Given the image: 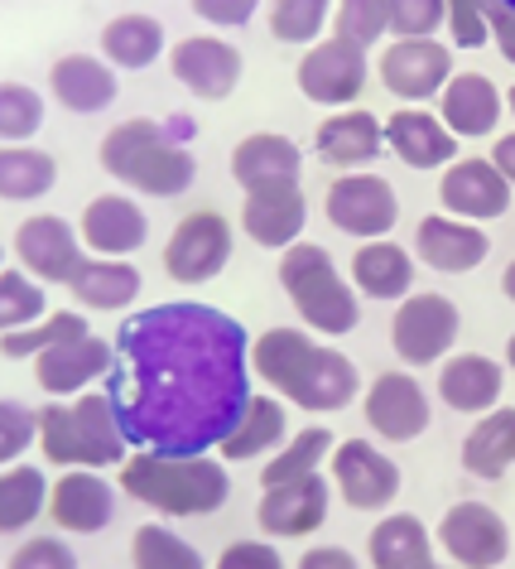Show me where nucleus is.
Instances as JSON below:
<instances>
[{"label": "nucleus", "mask_w": 515, "mask_h": 569, "mask_svg": "<svg viewBox=\"0 0 515 569\" xmlns=\"http://www.w3.org/2000/svg\"><path fill=\"white\" fill-rule=\"evenodd\" d=\"M246 329L212 305L174 300L125 319L107 396L131 449L208 453L251 406Z\"/></svg>", "instance_id": "f257e3e1"}, {"label": "nucleus", "mask_w": 515, "mask_h": 569, "mask_svg": "<svg viewBox=\"0 0 515 569\" xmlns=\"http://www.w3.org/2000/svg\"><path fill=\"white\" fill-rule=\"evenodd\" d=\"M251 367L299 410H347L356 401V362L337 348L313 343L299 329H270L251 343Z\"/></svg>", "instance_id": "f03ea898"}, {"label": "nucleus", "mask_w": 515, "mask_h": 569, "mask_svg": "<svg viewBox=\"0 0 515 569\" xmlns=\"http://www.w3.org/2000/svg\"><path fill=\"white\" fill-rule=\"evenodd\" d=\"M121 488L125 497L145 502L164 517H212L226 497V468L208 453H154V449H135L121 463Z\"/></svg>", "instance_id": "7ed1b4c3"}, {"label": "nucleus", "mask_w": 515, "mask_h": 569, "mask_svg": "<svg viewBox=\"0 0 515 569\" xmlns=\"http://www.w3.org/2000/svg\"><path fill=\"white\" fill-rule=\"evenodd\" d=\"M102 169L111 179H121L125 189L150 193V198H179L193 189L198 160L183 146L169 140L160 121H121L102 136Z\"/></svg>", "instance_id": "20e7f679"}, {"label": "nucleus", "mask_w": 515, "mask_h": 569, "mask_svg": "<svg viewBox=\"0 0 515 569\" xmlns=\"http://www.w3.org/2000/svg\"><path fill=\"white\" fill-rule=\"evenodd\" d=\"M39 449L59 468H121L131 459L111 396H82L73 406L39 410Z\"/></svg>", "instance_id": "39448f33"}, {"label": "nucleus", "mask_w": 515, "mask_h": 569, "mask_svg": "<svg viewBox=\"0 0 515 569\" xmlns=\"http://www.w3.org/2000/svg\"><path fill=\"white\" fill-rule=\"evenodd\" d=\"M280 284H284V295H290V305L299 309V319H304L313 333L342 338L362 323L352 284L337 276L333 256L323 247H313V241H294V247L280 256Z\"/></svg>", "instance_id": "423d86ee"}, {"label": "nucleus", "mask_w": 515, "mask_h": 569, "mask_svg": "<svg viewBox=\"0 0 515 569\" xmlns=\"http://www.w3.org/2000/svg\"><path fill=\"white\" fill-rule=\"evenodd\" d=\"M232 261V222L218 208L189 212L164 241V276L174 284H208Z\"/></svg>", "instance_id": "0eeeda50"}, {"label": "nucleus", "mask_w": 515, "mask_h": 569, "mask_svg": "<svg viewBox=\"0 0 515 569\" xmlns=\"http://www.w3.org/2000/svg\"><path fill=\"white\" fill-rule=\"evenodd\" d=\"M457 329H463V315L448 295H405L391 319V348L400 362L428 367L457 343Z\"/></svg>", "instance_id": "6e6552de"}, {"label": "nucleus", "mask_w": 515, "mask_h": 569, "mask_svg": "<svg viewBox=\"0 0 515 569\" xmlns=\"http://www.w3.org/2000/svg\"><path fill=\"white\" fill-rule=\"evenodd\" d=\"M294 82H299V92H304L309 102L347 107L366 88V49L352 44V39H342V34L319 39V44H309V53L299 59Z\"/></svg>", "instance_id": "1a4fd4ad"}, {"label": "nucleus", "mask_w": 515, "mask_h": 569, "mask_svg": "<svg viewBox=\"0 0 515 569\" xmlns=\"http://www.w3.org/2000/svg\"><path fill=\"white\" fill-rule=\"evenodd\" d=\"M323 212H327V222H333L337 232H347L356 241H376V237H385L400 222V198L391 189V179L356 174V169H352V174L333 179Z\"/></svg>", "instance_id": "9d476101"}, {"label": "nucleus", "mask_w": 515, "mask_h": 569, "mask_svg": "<svg viewBox=\"0 0 515 569\" xmlns=\"http://www.w3.org/2000/svg\"><path fill=\"white\" fill-rule=\"evenodd\" d=\"M376 73L385 82V92H395L400 102H424V97H434L453 82V53L434 34L395 39L376 59Z\"/></svg>", "instance_id": "9b49d317"}, {"label": "nucleus", "mask_w": 515, "mask_h": 569, "mask_svg": "<svg viewBox=\"0 0 515 569\" xmlns=\"http://www.w3.org/2000/svg\"><path fill=\"white\" fill-rule=\"evenodd\" d=\"M438 546L467 569H496L511 555V531L486 502H453L438 521Z\"/></svg>", "instance_id": "f8f14e48"}, {"label": "nucleus", "mask_w": 515, "mask_h": 569, "mask_svg": "<svg viewBox=\"0 0 515 569\" xmlns=\"http://www.w3.org/2000/svg\"><path fill=\"white\" fill-rule=\"evenodd\" d=\"M333 482L352 511H385L400 492V468L366 439H342L333 449Z\"/></svg>", "instance_id": "ddd939ff"}, {"label": "nucleus", "mask_w": 515, "mask_h": 569, "mask_svg": "<svg viewBox=\"0 0 515 569\" xmlns=\"http://www.w3.org/2000/svg\"><path fill=\"white\" fill-rule=\"evenodd\" d=\"M169 73H174L198 102H226V97L241 88V53L218 34H189L169 53Z\"/></svg>", "instance_id": "4468645a"}, {"label": "nucleus", "mask_w": 515, "mask_h": 569, "mask_svg": "<svg viewBox=\"0 0 515 569\" xmlns=\"http://www.w3.org/2000/svg\"><path fill=\"white\" fill-rule=\"evenodd\" d=\"M362 416L381 439L410 445V439H420L428 430L434 410H428V391L410 372H381L362 401Z\"/></svg>", "instance_id": "2eb2a0df"}, {"label": "nucleus", "mask_w": 515, "mask_h": 569, "mask_svg": "<svg viewBox=\"0 0 515 569\" xmlns=\"http://www.w3.org/2000/svg\"><path fill=\"white\" fill-rule=\"evenodd\" d=\"M78 237L82 232H73V227H68L63 218H53V212H44V218H24L16 227V256L34 280L73 284V276L88 266Z\"/></svg>", "instance_id": "dca6fc26"}, {"label": "nucleus", "mask_w": 515, "mask_h": 569, "mask_svg": "<svg viewBox=\"0 0 515 569\" xmlns=\"http://www.w3.org/2000/svg\"><path fill=\"white\" fill-rule=\"evenodd\" d=\"M511 189L515 183L501 174L496 160H453L438 179V203L453 212V218H467V222H486V218H501L511 208Z\"/></svg>", "instance_id": "f3484780"}, {"label": "nucleus", "mask_w": 515, "mask_h": 569, "mask_svg": "<svg viewBox=\"0 0 515 569\" xmlns=\"http://www.w3.org/2000/svg\"><path fill=\"white\" fill-rule=\"evenodd\" d=\"M304 222H309V203H304L299 179L251 189L246 203H241V232L265 251H290L299 232H304Z\"/></svg>", "instance_id": "a211bd4d"}, {"label": "nucleus", "mask_w": 515, "mask_h": 569, "mask_svg": "<svg viewBox=\"0 0 515 569\" xmlns=\"http://www.w3.org/2000/svg\"><path fill=\"white\" fill-rule=\"evenodd\" d=\"M111 367H117V343H107V338H97V333H78L59 348L39 352L34 381H39V391H49V396H78V391H88V381L107 377Z\"/></svg>", "instance_id": "6ab92c4d"}, {"label": "nucleus", "mask_w": 515, "mask_h": 569, "mask_svg": "<svg viewBox=\"0 0 515 569\" xmlns=\"http://www.w3.org/2000/svg\"><path fill=\"white\" fill-rule=\"evenodd\" d=\"M327 502H333V488L323 482V473H309V478L280 482V488H265L261 507H255V521H261L265 536L294 540V536L319 531L327 521Z\"/></svg>", "instance_id": "aec40b11"}, {"label": "nucleus", "mask_w": 515, "mask_h": 569, "mask_svg": "<svg viewBox=\"0 0 515 569\" xmlns=\"http://www.w3.org/2000/svg\"><path fill=\"white\" fill-rule=\"evenodd\" d=\"M111 511H117V492H111L107 478H97V468H68L49 492L53 526H59V531H73V536L107 531Z\"/></svg>", "instance_id": "412c9836"}, {"label": "nucleus", "mask_w": 515, "mask_h": 569, "mask_svg": "<svg viewBox=\"0 0 515 569\" xmlns=\"http://www.w3.org/2000/svg\"><path fill=\"white\" fill-rule=\"evenodd\" d=\"M414 251L443 276H467L492 256V237L467 218H424L414 227Z\"/></svg>", "instance_id": "4be33fe9"}, {"label": "nucleus", "mask_w": 515, "mask_h": 569, "mask_svg": "<svg viewBox=\"0 0 515 569\" xmlns=\"http://www.w3.org/2000/svg\"><path fill=\"white\" fill-rule=\"evenodd\" d=\"M78 232H82V241H88L92 251H102V256H131V251L145 247L150 218H145V208H140L135 198L102 193V198H92V203L82 208Z\"/></svg>", "instance_id": "5701e85b"}, {"label": "nucleus", "mask_w": 515, "mask_h": 569, "mask_svg": "<svg viewBox=\"0 0 515 569\" xmlns=\"http://www.w3.org/2000/svg\"><path fill=\"white\" fill-rule=\"evenodd\" d=\"M501 107H506V97H501V88L486 73H453V82L438 92V117L448 121V131L457 140L492 136L501 121Z\"/></svg>", "instance_id": "b1692460"}, {"label": "nucleus", "mask_w": 515, "mask_h": 569, "mask_svg": "<svg viewBox=\"0 0 515 569\" xmlns=\"http://www.w3.org/2000/svg\"><path fill=\"white\" fill-rule=\"evenodd\" d=\"M501 391H506V372L496 358H482V352H457L438 372V401L448 410H463V416L496 410Z\"/></svg>", "instance_id": "393cba45"}, {"label": "nucleus", "mask_w": 515, "mask_h": 569, "mask_svg": "<svg viewBox=\"0 0 515 569\" xmlns=\"http://www.w3.org/2000/svg\"><path fill=\"white\" fill-rule=\"evenodd\" d=\"M385 146H391V140H385V121H376L362 107L327 117L319 126V136H313V150H319V160L333 164V169H362V164L376 160Z\"/></svg>", "instance_id": "a878e982"}, {"label": "nucleus", "mask_w": 515, "mask_h": 569, "mask_svg": "<svg viewBox=\"0 0 515 569\" xmlns=\"http://www.w3.org/2000/svg\"><path fill=\"white\" fill-rule=\"evenodd\" d=\"M49 88L78 117H97V111L117 102V73H111V63L92 59V53H63L49 73Z\"/></svg>", "instance_id": "bb28decb"}, {"label": "nucleus", "mask_w": 515, "mask_h": 569, "mask_svg": "<svg viewBox=\"0 0 515 569\" xmlns=\"http://www.w3.org/2000/svg\"><path fill=\"white\" fill-rule=\"evenodd\" d=\"M385 140L410 169H438L457 160V136L448 131V121L428 111H395L385 121Z\"/></svg>", "instance_id": "cd10ccee"}, {"label": "nucleus", "mask_w": 515, "mask_h": 569, "mask_svg": "<svg viewBox=\"0 0 515 569\" xmlns=\"http://www.w3.org/2000/svg\"><path fill=\"white\" fill-rule=\"evenodd\" d=\"M352 284L371 300H400L414 284V256L391 237L362 241L352 256Z\"/></svg>", "instance_id": "c85d7f7f"}, {"label": "nucleus", "mask_w": 515, "mask_h": 569, "mask_svg": "<svg viewBox=\"0 0 515 569\" xmlns=\"http://www.w3.org/2000/svg\"><path fill=\"white\" fill-rule=\"evenodd\" d=\"M299 164H304V154H299L294 140L270 136V131H255V136H246L232 150V179L246 193L251 189H265V183H290V179H299Z\"/></svg>", "instance_id": "c756f323"}, {"label": "nucleus", "mask_w": 515, "mask_h": 569, "mask_svg": "<svg viewBox=\"0 0 515 569\" xmlns=\"http://www.w3.org/2000/svg\"><path fill=\"white\" fill-rule=\"evenodd\" d=\"M366 555L376 569H420L434 560V546H428V526L414 517V511H391L371 526Z\"/></svg>", "instance_id": "7c9ffc66"}, {"label": "nucleus", "mask_w": 515, "mask_h": 569, "mask_svg": "<svg viewBox=\"0 0 515 569\" xmlns=\"http://www.w3.org/2000/svg\"><path fill=\"white\" fill-rule=\"evenodd\" d=\"M515 463V410H486L463 439V468L472 478H501Z\"/></svg>", "instance_id": "2f4dec72"}, {"label": "nucleus", "mask_w": 515, "mask_h": 569, "mask_svg": "<svg viewBox=\"0 0 515 569\" xmlns=\"http://www.w3.org/2000/svg\"><path fill=\"white\" fill-rule=\"evenodd\" d=\"M73 300L88 309H102V315H117L140 295V270L131 261H88L73 276Z\"/></svg>", "instance_id": "473e14b6"}, {"label": "nucleus", "mask_w": 515, "mask_h": 569, "mask_svg": "<svg viewBox=\"0 0 515 569\" xmlns=\"http://www.w3.org/2000/svg\"><path fill=\"white\" fill-rule=\"evenodd\" d=\"M164 49V30L154 16H117L102 30V53L107 63L125 68V73H140V68H150L154 59H160Z\"/></svg>", "instance_id": "72a5a7b5"}, {"label": "nucleus", "mask_w": 515, "mask_h": 569, "mask_svg": "<svg viewBox=\"0 0 515 569\" xmlns=\"http://www.w3.org/2000/svg\"><path fill=\"white\" fill-rule=\"evenodd\" d=\"M280 439H284V410H280V401H275V396H251L241 425L222 439V459L226 463L261 459L265 449H280Z\"/></svg>", "instance_id": "f704fd0d"}, {"label": "nucleus", "mask_w": 515, "mask_h": 569, "mask_svg": "<svg viewBox=\"0 0 515 569\" xmlns=\"http://www.w3.org/2000/svg\"><path fill=\"white\" fill-rule=\"evenodd\" d=\"M53 183H59V160L53 154L30 150V146H6V154H0V198L6 203L44 198Z\"/></svg>", "instance_id": "c9c22d12"}, {"label": "nucleus", "mask_w": 515, "mask_h": 569, "mask_svg": "<svg viewBox=\"0 0 515 569\" xmlns=\"http://www.w3.org/2000/svg\"><path fill=\"white\" fill-rule=\"evenodd\" d=\"M333 449H337L333 430H327V425H309L304 435L290 439V449H280L275 459L261 468V488H280V482H294V478L319 473V463L333 459Z\"/></svg>", "instance_id": "e433bc0d"}, {"label": "nucleus", "mask_w": 515, "mask_h": 569, "mask_svg": "<svg viewBox=\"0 0 515 569\" xmlns=\"http://www.w3.org/2000/svg\"><path fill=\"white\" fill-rule=\"evenodd\" d=\"M49 482L39 468L30 463H16V468H6V478H0V526H6V536L10 531H24L39 511L49 507Z\"/></svg>", "instance_id": "4c0bfd02"}, {"label": "nucleus", "mask_w": 515, "mask_h": 569, "mask_svg": "<svg viewBox=\"0 0 515 569\" xmlns=\"http://www.w3.org/2000/svg\"><path fill=\"white\" fill-rule=\"evenodd\" d=\"M131 565L135 569H203V555L179 531H169V526H140L131 536Z\"/></svg>", "instance_id": "58836bf2"}, {"label": "nucleus", "mask_w": 515, "mask_h": 569, "mask_svg": "<svg viewBox=\"0 0 515 569\" xmlns=\"http://www.w3.org/2000/svg\"><path fill=\"white\" fill-rule=\"evenodd\" d=\"M333 0H270V34L280 44H319Z\"/></svg>", "instance_id": "ea45409f"}, {"label": "nucleus", "mask_w": 515, "mask_h": 569, "mask_svg": "<svg viewBox=\"0 0 515 569\" xmlns=\"http://www.w3.org/2000/svg\"><path fill=\"white\" fill-rule=\"evenodd\" d=\"M78 333H92L88 319L73 315V309H59V315H49V323H39V329H10L6 343H0V352H6L10 362L16 358H39V352L59 348V343H68V338H78Z\"/></svg>", "instance_id": "a19ab883"}, {"label": "nucleus", "mask_w": 515, "mask_h": 569, "mask_svg": "<svg viewBox=\"0 0 515 569\" xmlns=\"http://www.w3.org/2000/svg\"><path fill=\"white\" fill-rule=\"evenodd\" d=\"M44 290L24 276V270H10L6 266V276H0V329H30V323L44 315Z\"/></svg>", "instance_id": "79ce46f5"}, {"label": "nucleus", "mask_w": 515, "mask_h": 569, "mask_svg": "<svg viewBox=\"0 0 515 569\" xmlns=\"http://www.w3.org/2000/svg\"><path fill=\"white\" fill-rule=\"evenodd\" d=\"M44 126V102L30 82H6L0 88V140H30Z\"/></svg>", "instance_id": "37998d69"}, {"label": "nucleus", "mask_w": 515, "mask_h": 569, "mask_svg": "<svg viewBox=\"0 0 515 569\" xmlns=\"http://www.w3.org/2000/svg\"><path fill=\"white\" fill-rule=\"evenodd\" d=\"M333 24H337L342 39H352V44L371 49L385 30H391V10H385V0H337Z\"/></svg>", "instance_id": "c03bdc74"}, {"label": "nucleus", "mask_w": 515, "mask_h": 569, "mask_svg": "<svg viewBox=\"0 0 515 569\" xmlns=\"http://www.w3.org/2000/svg\"><path fill=\"white\" fill-rule=\"evenodd\" d=\"M395 39H424L438 24H448V0H385Z\"/></svg>", "instance_id": "a18cd8bd"}, {"label": "nucleus", "mask_w": 515, "mask_h": 569, "mask_svg": "<svg viewBox=\"0 0 515 569\" xmlns=\"http://www.w3.org/2000/svg\"><path fill=\"white\" fill-rule=\"evenodd\" d=\"M34 439H39V416L30 406H24V401H6V406H0V459H6V468H10V459H20Z\"/></svg>", "instance_id": "49530a36"}, {"label": "nucleus", "mask_w": 515, "mask_h": 569, "mask_svg": "<svg viewBox=\"0 0 515 569\" xmlns=\"http://www.w3.org/2000/svg\"><path fill=\"white\" fill-rule=\"evenodd\" d=\"M6 569H78V555L68 550L59 536H30L16 555H10Z\"/></svg>", "instance_id": "de8ad7c7"}, {"label": "nucleus", "mask_w": 515, "mask_h": 569, "mask_svg": "<svg viewBox=\"0 0 515 569\" xmlns=\"http://www.w3.org/2000/svg\"><path fill=\"white\" fill-rule=\"evenodd\" d=\"M448 34L457 49H482L492 39V20H486L482 0H448Z\"/></svg>", "instance_id": "09e8293b"}, {"label": "nucleus", "mask_w": 515, "mask_h": 569, "mask_svg": "<svg viewBox=\"0 0 515 569\" xmlns=\"http://www.w3.org/2000/svg\"><path fill=\"white\" fill-rule=\"evenodd\" d=\"M212 569H284V560H280L275 546H265V540H232Z\"/></svg>", "instance_id": "8fccbe9b"}, {"label": "nucleus", "mask_w": 515, "mask_h": 569, "mask_svg": "<svg viewBox=\"0 0 515 569\" xmlns=\"http://www.w3.org/2000/svg\"><path fill=\"white\" fill-rule=\"evenodd\" d=\"M193 16L208 20V24H222V30H236V24H246L255 16V6L261 0H189Z\"/></svg>", "instance_id": "3c124183"}, {"label": "nucleus", "mask_w": 515, "mask_h": 569, "mask_svg": "<svg viewBox=\"0 0 515 569\" xmlns=\"http://www.w3.org/2000/svg\"><path fill=\"white\" fill-rule=\"evenodd\" d=\"M482 10H486V20H492V39H496V49L515 63V16H511L506 6H501V0H482Z\"/></svg>", "instance_id": "603ef678"}, {"label": "nucleus", "mask_w": 515, "mask_h": 569, "mask_svg": "<svg viewBox=\"0 0 515 569\" xmlns=\"http://www.w3.org/2000/svg\"><path fill=\"white\" fill-rule=\"evenodd\" d=\"M294 569H356V555L342 550V546H319V550H309Z\"/></svg>", "instance_id": "864d4df0"}, {"label": "nucleus", "mask_w": 515, "mask_h": 569, "mask_svg": "<svg viewBox=\"0 0 515 569\" xmlns=\"http://www.w3.org/2000/svg\"><path fill=\"white\" fill-rule=\"evenodd\" d=\"M492 160H496V169H501V174H506V179L515 183V131L496 140V146H492Z\"/></svg>", "instance_id": "5fc2aeb1"}, {"label": "nucleus", "mask_w": 515, "mask_h": 569, "mask_svg": "<svg viewBox=\"0 0 515 569\" xmlns=\"http://www.w3.org/2000/svg\"><path fill=\"white\" fill-rule=\"evenodd\" d=\"M501 290H506V300L515 305V261H511L506 270H501Z\"/></svg>", "instance_id": "6e6d98bb"}, {"label": "nucleus", "mask_w": 515, "mask_h": 569, "mask_svg": "<svg viewBox=\"0 0 515 569\" xmlns=\"http://www.w3.org/2000/svg\"><path fill=\"white\" fill-rule=\"evenodd\" d=\"M506 362H511V372H515V333H511V343H506Z\"/></svg>", "instance_id": "4d7b16f0"}, {"label": "nucleus", "mask_w": 515, "mask_h": 569, "mask_svg": "<svg viewBox=\"0 0 515 569\" xmlns=\"http://www.w3.org/2000/svg\"><path fill=\"white\" fill-rule=\"evenodd\" d=\"M506 102H511V117H515V88H511V97H506Z\"/></svg>", "instance_id": "13d9d810"}, {"label": "nucleus", "mask_w": 515, "mask_h": 569, "mask_svg": "<svg viewBox=\"0 0 515 569\" xmlns=\"http://www.w3.org/2000/svg\"><path fill=\"white\" fill-rule=\"evenodd\" d=\"M501 6H506V10H511V16H515V0H501Z\"/></svg>", "instance_id": "bf43d9fd"}, {"label": "nucleus", "mask_w": 515, "mask_h": 569, "mask_svg": "<svg viewBox=\"0 0 515 569\" xmlns=\"http://www.w3.org/2000/svg\"><path fill=\"white\" fill-rule=\"evenodd\" d=\"M420 569H438V565H434V560H428V565H420Z\"/></svg>", "instance_id": "052dcab7"}]
</instances>
